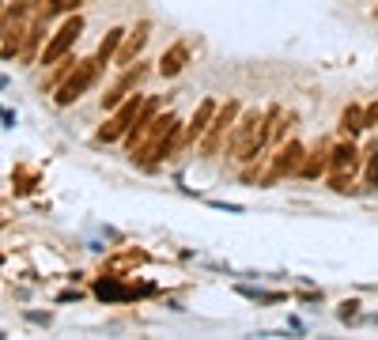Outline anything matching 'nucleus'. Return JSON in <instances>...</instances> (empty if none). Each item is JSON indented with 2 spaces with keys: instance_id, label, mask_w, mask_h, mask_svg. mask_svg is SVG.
Wrapping results in <instances>:
<instances>
[{
  "instance_id": "obj_1",
  "label": "nucleus",
  "mask_w": 378,
  "mask_h": 340,
  "mask_svg": "<svg viewBox=\"0 0 378 340\" xmlns=\"http://www.w3.org/2000/svg\"><path fill=\"white\" fill-rule=\"evenodd\" d=\"M178 117L174 113H163V117H155L148 129H144L140 136H136L129 148H133V159L140 167H155L159 159H167L174 151V144H178Z\"/></svg>"
},
{
  "instance_id": "obj_2",
  "label": "nucleus",
  "mask_w": 378,
  "mask_h": 340,
  "mask_svg": "<svg viewBox=\"0 0 378 340\" xmlns=\"http://www.w3.org/2000/svg\"><path fill=\"white\" fill-rule=\"evenodd\" d=\"M261 144H269V129H265V113H243V121L235 125V136H231V155L238 159V163H246V159L257 155V148Z\"/></svg>"
},
{
  "instance_id": "obj_3",
  "label": "nucleus",
  "mask_w": 378,
  "mask_h": 340,
  "mask_svg": "<svg viewBox=\"0 0 378 340\" xmlns=\"http://www.w3.org/2000/svg\"><path fill=\"white\" fill-rule=\"evenodd\" d=\"M99 68H102L99 57H91V61H76V68H72L68 76H64V84L57 87V99L53 102H57V106H72V102H76L79 95L99 79Z\"/></svg>"
},
{
  "instance_id": "obj_4",
  "label": "nucleus",
  "mask_w": 378,
  "mask_h": 340,
  "mask_svg": "<svg viewBox=\"0 0 378 340\" xmlns=\"http://www.w3.org/2000/svg\"><path fill=\"white\" fill-rule=\"evenodd\" d=\"M235 117H238V102H227V106L216 110L212 125H208L205 140H200V155H205V159H212L216 151L223 148V140H227V129L235 125Z\"/></svg>"
},
{
  "instance_id": "obj_5",
  "label": "nucleus",
  "mask_w": 378,
  "mask_h": 340,
  "mask_svg": "<svg viewBox=\"0 0 378 340\" xmlns=\"http://www.w3.org/2000/svg\"><path fill=\"white\" fill-rule=\"evenodd\" d=\"M140 110H144L140 95H136V99H125V102H122V110H117L114 117H110L106 125L99 129V140L114 144V140H122L125 133H133V125H136V117H140Z\"/></svg>"
},
{
  "instance_id": "obj_6",
  "label": "nucleus",
  "mask_w": 378,
  "mask_h": 340,
  "mask_svg": "<svg viewBox=\"0 0 378 340\" xmlns=\"http://www.w3.org/2000/svg\"><path fill=\"white\" fill-rule=\"evenodd\" d=\"M79 30H84V15H72V19L64 23V27L57 30V35L50 38V46H46V50H42V64H53V61H61V57L72 50V42H76V38H79Z\"/></svg>"
},
{
  "instance_id": "obj_7",
  "label": "nucleus",
  "mask_w": 378,
  "mask_h": 340,
  "mask_svg": "<svg viewBox=\"0 0 378 340\" xmlns=\"http://www.w3.org/2000/svg\"><path fill=\"white\" fill-rule=\"evenodd\" d=\"M144 76H148V68H144V64H136V68H129L125 76L117 79V84L110 87L106 95H102V106H106V110H110V106H122V102H125V95H129V91H136Z\"/></svg>"
},
{
  "instance_id": "obj_8",
  "label": "nucleus",
  "mask_w": 378,
  "mask_h": 340,
  "mask_svg": "<svg viewBox=\"0 0 378 340\" xmlns=\"http://www.w3.org/2000/svg\"><path fill=\"white\" fill-rule=\"evenodd\" d=\"M148 35H151V23L148 19H140L133 30L125 35V42H122V50H117V64H133L136 61V53L148 46Z\"/></svg>"
},
{
  "instance_id": "obj_9",
  "label": "nucleus",
  "mask_w": 378,
  "mask_h": 340,
  "mask_svg": "<svg viewBox=\"0 0 378 340\" xmlns=\"http://www.w3.org/2000/svg\"><path fill=\"white\" fill-rule=\"evenodd\" d=\"M307 151H303V144H284V148L276 151V163H272V174H299L303 163H307Z\"/></svg>"
},
{
  "instance_id": "obj_10",
  "label": "nucleus",
  "mask_w": 378,
  "mask_h": 340,
  "mask_svg": "<svg viewBox=\"0 0 378 340\" xmlns=\"http://www.w3.org/2000/svg\"><path fill=\"white\" fill-rule=\"evenodd\" d=\"M186 61H189V42H174L171 50L159 57V72L171 79V76H178V72L186 68Z\"/></svg>"
},
{
  "instance_id": "obj_11",
  "label": "nucleus",
  "mask_w": 378,
  "mask_h": 340,
  "mask_svg": "<svg viewBox=\"0 0 378 340\" xmlns=\"http://www.w3.org/2000/svg\"><path fill=\"white\" fill-rule=\"evenodd\" d=\"M216 110H220V106H216L212 99H205V102H200L197 113H193V121H189V129H186V140H197L200 133H208V125H212Z\"/></svg>"
},
{
  "instance_id": "obj_12",
  "label": "nucleus",
  "mask_w": 378,
  "mask_h": 340,
  "mask_svg": "<svg viewBox=\"0 0 378 340\" xmlns=\"http://www.w3.org/2000/svg\"><path fill=\"white\" fill-rule=\"evenodd\" d=\"M329 155H333V151H329L325 144H318V148L307 155V163H303V170H299V174H303V178H318L321 170L329 167Z\"/></svg>"
},
{
  "instance_id": "obj_13",
  "label": "nucleus",
  "mask_w": 378,
  "mask_h": 340,
  "mask_svg": "<svg viewBox=\"0 0 378 340\" xmlns=\"http://www.w3.org/2000/svg\"><path fill=\"white\" fill-rule=\"evenodd\" d=\"M341 129H344V133H359V129H367V113L359 106H348L341 113Z\"/></svg>"
},
{
  "instance_id": "obj_14",
  "label": "nucleus",
  "mask_w": 378,
  "mask_h": 340,
  "mask_svg": "<svg viewBox=\"0 0 378 340\" xmlns=\"http://www.w3.org/2000/svg\"><path fill=\"white\" fill-rule=\"evenodd\" d=\"M265 129H269V144H276L280 136H284V110L272 106L269 113H265Z\"/></svg>"
},
{
  "instance_id": "obj_15",
  "label": "nucleus",
  "mask_w": 378,
  "mask_h": 340,
  "mask_svg": "<svg viewBox=\"0 0 378 340\" xmlns=\"http://www.w3.org/2000/svg\"><path fill=\"white\" fill-rule=\"evenodd\" d=\"M122 38H125V30H110L106 38H102V46H99V61L106 64L110 57H117V50H122Z\"/></svg>"
},
{
  "instance_id": "obj_16",
  "label": "nucleus",
  "mask_w": 378,
  "mask_h": 340,
  "mask_svg": "<svg viewBox=\"0 0 378 340\" xmlns=\"http://www.w3.org/2000/svg\"><path fill=\"white\" fill-rule=\"evenodd\" d=\"M95 295H99V299H125V295H133V291L117 287L114 280H99V287H95Z\"/></svg>"
},
{
  "instance_id": "obj_17",
  "label": "nucleus",
  "mask_w": 378,
  "mask_h": 340,
  "mask_svg": "<svg viewBox=\"0 0 378 340\" xmlns=\"http://www.w3.org/2000/svg\"><path fill=\"white\" fill-rule=\"evenodd\" d=\"M367 182L378 185V148H371V167H367Z\"/></svg>"
},
{
  "instance_id": "obj_18",
  "label": "nucleus",
  "mask_w": 378,
  "mask_h": 340,
  "mask_svg": "<svg viewBox=\"0 0 378 340\" xmlns=\"http://www.w3.org/2000/svg\"><path fill=\"white\" fill-rule=\"evenodd\" d=\"M50 4H53V12H72L79 0H50Z\"/></svg>"
},
{
  "instance_id": "obj_19",
  "label": "nucleus",
  "mask_w": 378,
  "mask_h": 340,
  "mask_svg": "<svg viewBox=\"0 0 378 340\" xmlns=\"http://www.w3.org/2000/svg\"><path fill=\"white\" fill-rule=\"evenodd\" d=\"M367 125H378V102H375L371 110H367Z\"/></svg>"
},
{
  "instance_id": "obj_20",
  "label": "nucleus",
  "mask_w": 378,
  "mask_h": 340,
  "mask_svg": "<svg viewBox=\"0 0 378 340\" xmlns=\"http://www.w3.org/2000/svg\"><path fill=\"white\" fill-rule=\"evenodd\" d=\"M375 19H378V8H375Z\"/></svg>"
}]
</instances>
